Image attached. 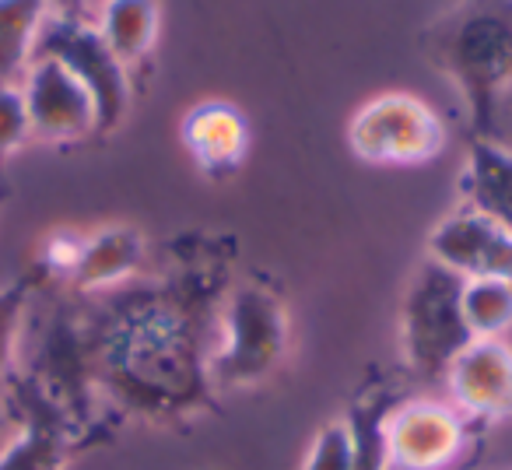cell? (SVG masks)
<instances>
[{"instance_id":"cell-3","label":"cell","mask_w":512,"mask_h":470,"mask_svg":"<svg viewBox=\"0 0 512 470\" xmlns=\"http://www.w3.org/2000/svg\"><path fill=\"white\" fill-rule=\"evenodd\" d=\"M288 341L292 323L278 292L256 281H242L221 306V334L218 348L207 355V379L225 390L260 383L285 362Z\"/></svg>"},{"instance_id":"cell-9","label":"cell","mask_w":512,"mask_h":470,"mask_svg":"<svg viewBox=\"0 0 512 470\" xmlns=\"http://www.w3.org/2000/svg\"><path fill=\"white\" fill-rule=\"evenodd\" d=\"M22 95L29 109L32 137L50 144H71L99 130L95 99L57 57H32L22 74Z\"/></svg>"},{"instance_id":"cell-18","label":"cell","mask_w":512,"mask_h":470,"mask_svg":"<svg viewBox=\"0 0 512 470\" xmlns=\"http://www.w3.org/2000/svg\"><path fill=\"white\" fill-rule=\"evenodd\" d=\"M460 313L474 341L502 337L512 327V281L470 278L460 288Z\"/></svg>"},{"instance_id":"cell-4","label":"cell","mask_w":512,"mask_h":470,"mask_svg":"<svg viewBox=\"0 0 512 470\" xmlns=\"http://www.w3.org/2000/svg\"><path fill=\"white\" fill-rule=\"evenodd\" d=\"M463 278L425 257L400 302V355L421 379H446L470 337L460 313Z\"/></svg>"},{"instance_id":"cell-23","label":"cell","mask_w":512,"mask_h":470,"mask_svg":"<svg viewBox=\"0 0 512 470\" xmlns=\"http://www.w3.org/2000/svg\"><path fill=\"white\" fill-rule=\"evenodd\" d=\"M53 15H85L78 0H50Z\"/></svg>"},{"instance_id":"cell-2","label":"cell","mask_w":512,"mask_h":470,"mask_svg":"<svg viewBox=\"0 0 512 470\" xmlns=\"http://www.w3.org/2000/svg\"><path fill=\"white\" fill-rule=\"evenodd\" d=\"M428 64L456 85L477 134H491L512 85V0H460L428 29Z\"/></svg>"},{"instance_id":"cell-15","label":"cell","mask_w":512,"mask_h":470,"mask_svg":"<svg viewBox=\"0 0 512 470\" xmlns=\"http://www.w3.org/2000/svg\"><path fill=\"white\" fill-rule=\"evenodd\" d=\"M95 29L123 67L141 64L158 39V0H106L95 11Z\"/></svg>"},{"instance_id":"cell-16","label":"cell","mask_w":512,"mask_h":470,"mask_svg":"<svg viewBox=\"0 0 512 470\" xmlns=\"http://www.w3.org/2000/svg\"><path fill=\"white\" fill-rule=\"evenodd\" d=\"M50 18V0H0V81H22Z\"/></svg>"},{"instance_id":"cell-13","label":"cell","mask_w":512,"mask_h":470,"mask_svg":"<svg viewBox=\"0 0 512 470\" xmlns=\"http://www.w3.org/2000/svg\"><path fill=\"white\" fill-rule=\"evenodd\" d=\"M463 207L502 232L512 235V151L495 144L491 137H477L467 148L460 176Z\"/></svg>"},{"instance_id":"cell-19","label":"cell","mask_w":512,"mask_h":470,"mask_svg":"<svg viewBox=\"0 0 512 470\" xmlns=\"http://www.w3.org/2000/svg\"><path fill=\"white\" fill-rule=\"evenodd\" d=\"M25 299H29V285L25 281L0 292V400L8 397V386L15 379V344L18 334H22Z\"/></svg>"},{"instance_id":"cell-7","label":"cell","mask_w":512,"mask_h":470,"mask_svg":"<svg viewBox=\"0 0 512 470\" xmlns=\"http://www.w3.org/2000/svg\"><path fill=\"white\" fill-rule=\"evenodd\" d=\"M8 393L22 407V432L0 449V470H67L88 442L85 425L36 376H15Z\"/></svg>"},{"instance_id":"cell-17","label":"cell","mask_w":512,"mask_h":470,"mask_svg":"<svg viewBox=\"0 0 512 470\" xmlns=\"http://www.w3.org/2000/svg\"><path fill=\"white\" fill-rule=\"evenodd\" d=\"M400 404V397L390 386L355 397L348 407V435H351V470H390V453H386V418Z\"/></svg>"},{"instance_id":"cell-21","label":"cell","mask_w":512,"mask_h":470,"mask_svg":"<svg viewBox=\"0 0 512 470\" xmlns=\"http://www.w3.org/2000/svg\"><path fill=\"white\" fill-rule=\"evenodd\" d=\"M302 470H351V435L344 421H330L313 435Z\"/></svg>"},{"instance_id":"cell-1","label":"cell","mask_w":512,"mask_h":470,"mask_svg":"<svg viewBox=\"0 0 512 470\" xmlns=\"http://www.w3.org/2000/svg\"><path fill=\"white\" fill-rule=\"evenodd\" d=\"M197 278L120 292L88 337L92 372L113 400L148 418L183 414L211 390Z\"/></svg>"},{"instance_id":"cell-24","label":"cell","mask_w":512,"mask_h":470,"mask_svg":"<svg viewBox=\"0 0 512 470\" xmlns=\"http://www.w3.org/2000/svg\"><path fill=\"white\" fill-rule=\"evenodd\" d=\"M78 4H81V11H99L106 0H78Z\"/></svg>"},{"instance_id":"cell-6","label":"cell","mask_w":512,"mask_h":470,"mask_svg":"<svg viewBox=\"0 0 512 470\" xmlns=\"http://www.w3.org/2000/svg\"><path fill=\"white\" fill-rule=\"evenodd\" d=\"M36 57H57L88 88L99 116L95 134L120 127L130 109V74L99 36L95 22H88L85 15H53L39 36Z\"/></svg>"},{"instance_id":"cell-22","label":"cell","mask_w":512,"mask_h":470,"mask_svg":"<svg viewBox=\"0 0 512 470\" xmlns=\"http://www.w3.org/2000/svg\"><path fill=\"white\" fill-rule=\"evenodd\" d=\"M81 246H85V235L67 232V228H60V232L46 235L43 250H39V260H43L46 271L57 274V278H71L74 267H78Z\"/></svg>"},{"instance_id":"cell-5","label":"cell","mask_w":512,"mask_h":470,"mask_svg":"<svg viewBox=\"0 0 512 470\" xmlns=\"http://www.w3.org/2000/svg\"><path fill=\"white\" fill-rule=\"evenodd\" d=\"M348 144L369 165H425L446 148V123L411 92H383L348 123Z\"/></svg>"},{"instance_id":"cell-8","label":"cell","mask_w":512,"mask_h":470,"mask_svg":"<svg viewBox=\"0 0 512 470\" xmlns=\"http://www.w3.org/2000/svg\"><path fill=\"white\" fill-rule=\"evenodd\" d=\"M474 421L439 400H400L386 418L390 470H449L460 463Z\"/></svg>"},{"instance_id":"cell-10","label":"cell","mask_w":512,"mask_h":470,"mask_svg":"<svg viewBox=\"0 0 512 470\" xmlns=\"http://www.w3.org/2000/svg\"><path fill=\"white\" fill-rule=\"evenodd\" d=\"M428 260L453 271L456 278H505L512 281V235L481 214H446L428 235Z\"/></svg>"},{"instance_id":"cell-12","label":"cell","mask_w":512,"mask_h":470,"mask_svg":"<svg viewBox=\"0 0 512 470\" xmlns=\"http://www.w3.org/2000/svg\"><path fill=\"white\" fill-rule=\"evenodd\" d=\"M179 137L207 176H228L249 148V123L228 102H200L183 116Z\"/></svg>"},{"instance_id":"cell-14","label":"cell","mask_w":512,"mask_h":470,"mask_svg":"<svg viewBox=\"0 0 512 470\" xmlns=\"http://www.w3.org/2000/svg\"><path fill=\"white\" fill-rule=\"evenodd\" d=\"M144 235L130 225H106L95 235H85L78 267L67 281L81 292H109L134 281L144 264Z\"/></svg>"},{"instance_id":"cell-11","label":"cell","mask_w":512,"mask_h":470,"mask_svg":"<svg viewBox=\"0 0 512 470\" xmlns=\"http://www.w3.org/2000/svg\"><path fill=\"white\" fill-rule=\"evenodd\" d=\"M453 407L470 421L512 418V348L502 337L470 341L446 372Z\"/></svg>"},{"instance_id":"cell-20","label":"cell","mask_w":512,"mask_h":470,"mask_svg":"<svg viewBox=\"0 0 512 470\" xmlns=\"http://www.w3.org/2000/svg\"><path fill=\"white\" fill-rule=\"evenodd\" d=\"M32 137L29 109L18 81H0V158L15 155Z\"/></svg>"}]
</instances>
